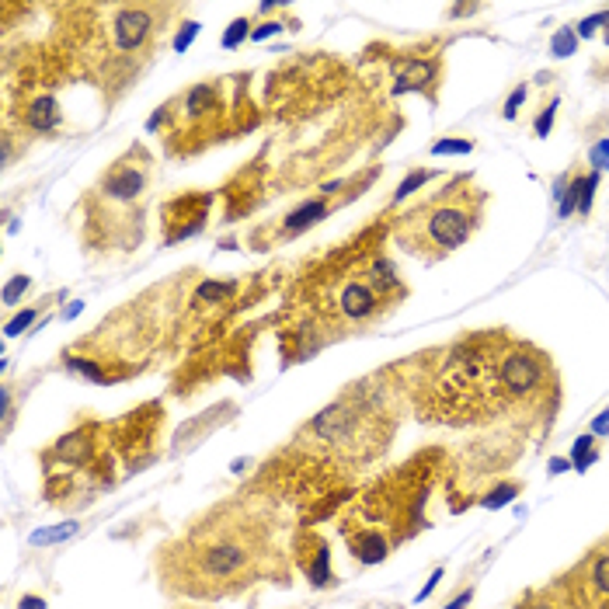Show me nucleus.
Here are the masks:
<instances>
[{
  "label": "nucleus",
  "instance_id": "1",
  "mask_svg": "<svg viewBox=\"0 0 609 609\" xmlns=\"http://www.w3.org/2000/svg\"><path fill=\"white\" fill-rule=\"evenodd\" d=\"M282 516L262 498H230L188 522L157 554L160 589L182 599H234L240 592L279 578L285 582Z\"/></svg>",
  "mask_w": 609,
  "mask_h": 609
},
{
  "label": "nucleus",
  "instance_id": "2",
  "mask_svg": "<svg viewBox=\"0 0 609 609\" xmlns=\"http://www.w3.org/2000/svg\"><path fill=\"white\" fill-rule=\"evenodd\" d=\"M480 216H484V191L467 175H457L442 191L401 213V220L394 223V240L422 262H439L477 234Z\"/></svg>",
  "mask_w": 609,
  "mask_h": 609
},
{
  "label": "nucleus",
  "instance_id": "3",
  "mask_svg": "<svg viewBox=\"0 0 609 609\" xmlns=\"http://www.w3.org/2000/svg\"><path fill=\"white\" fill-rule=\"evenodd\" d=\"M296 446L348 470L366 467L390 446V428L373 397L352 390L303 425L296 432Z\"/></svg>",
  "mask_w": 609,
  "mask_h": 609
},
{
  "label": "nucleus",
  "instance_id": "4",
  "mask_svg": "<svg viewBox=\"0 0 609 609\" xmlns=\"http://www.w3.org/2000/svg\"><path fill=\"white\" fill-rule=\"evenodd\" d=\"M150 185V157L143 146L122 153L84 199L88 240L129 251L143 237V199Z\"/></svg>",
  "mask_w": 609,
  "mask_h": 609
},
{
  "label": "nucleus",
  "instance_id": "5",
  "mask_svg": "<svg viewBox=\"0 0 609 609\" xmlns=\"http://www.w3.org/2000/svg\"><path fill=\"white\" fill-rule=\"evenodd\" d=\"M495 376L505 390V397H533L547 386V363L540 352L526 345H509L495 359Z\"/></svg>",
  "mask_w": 609,
  "mask_h": 609
},
{
  "label": "nucleus",
  "instance_id": "6",
  "mask_svg": "<svg viewBox=\"0 0 609 609\" xmlns=\"http://www.w3.org/2000/svg\"><path fill=\"white\" fill-rule=\"evenodd\" d=\"M157 14L160 7H146V4H122L112 11L108 18V39L119 56H133L140 49L150 46L153 32H157Z\"/></svg>",
  "mask_w": 609,
  "mask_h": 609
},
{
  "label": "nucleus",
  "instance_id": "7",
  "mask_svg": "<svg viewBox=\"0 0 609 609\" xmlns=\"http://www.w3.org/2000/svg\"><path fill=\"white\" fill-rule=\"evenodd\" d=\"M293 561L303 571V578L314 585V589H334L338 578H334V567H331V543L314 533V529H303L293 543Z\"/></svg>",
  "mask_w": 609,
  "mask_h": 609
},
{
  "label": "nucleus",
  "instance_id": "8",
  "mask_svg": "<svg viewBox=\"0 0 609 609\" xmlns=\"http://www.w3.org/2000/svg\"><path fill=\"white\" fill-rule=\"evenodd\" d=\"M341 533H345V543H348L352 558H355L359 564L386 561V558H390V550H394V540H390L386 533L373 529V526H359V522L345 519V522H341Z\"/></svg>",
  "mask_w": 609,
  "mask_h": 609
},
{
  "label": "nucleus",
  "instance_id": "9",
  "mask_svg": "<svg viewBox=\"0 0 609 609\" xmlns=\"http://www.w3.org/2000/svg\"><path fill=\"white\" fill-rule=\"evenodd\" d=\"M442 77V63L439 59H404L397 63V74H394V94L404 91H422L435 101V84Z\"/></svg>",
  "mask_w": 609,
  "mask_h": 609
},
{
  "label": "nucleus",
  "instance_id": "10",
  "mask_svg": "<svg viewBox=\"0 0 609 609\" xmlns=\"http://www.w3.org/2000/svg\"><path fill=\"white\" fill-rule=\"evenodd\" d=\"M21 122H25L32 133H56V129H59V122H63L59 101H56L52 94H43V98L28 101V108H25V115H21Z\"/></svg>",
  "mask_w": 609,
  "mask_h": 609
},
{
  "label": "nucleus",
  "instance_id": "11",
  "mask_svg": "<svg viewBox=\"0 0 609 609\" xmlns=\"http://www.w3.org/2000/svg\"><path fill=\"white\" fill-rule=\"evenodd\" d=\"M331 213L328 199H310V202H303L300 209H293L285 220H282V234H300V230H310V227H317L324 216Z\"/></svg>",
  "mask_w": 609,
  "mask_h": 609
},
{
  "label": "nucleus",
  "instance_id": "12",
  "mask_svg": "<svg viewBox=\"0 0 609 609\" xmlns=\"http://www.w3.org/2000/svg\"><path fill=\"white\" fill-rule=\"evenodd\" d=\"M585 582H589V589H592L596 596L609 599V550H599V554L592 558V564H589V574H585Z\"/></svg>",
  "mask_w": 609,
  "mask_h": 609
},
{
  "label": "nucleus",
  "instance_id": "13",
  "mask_svg": "<svg viewBox=\"0 0 609 609\" xmlns=\"http://www.w3.org/2000/svg\"><path fill=\"white\" fill-rule=\"evenodd\" d=\"M596 435H582V439H574V449H571V467L574 470H589L592 464H596Z\"/></svg>",
  "mask_w": 609,
  "mask_h": 609
},
{
  "label": "nucleus",
  "instance_id": "14",
  "mask_svg": "<svg viewBox=\"0 0 609 609\" xmlns=\"http://www.w3.org/2000/svg\"><path fill=\"white\" fill-rule=\"evenodd\" d=\"M428 178H432V171H411V175H408V178L397 185L394 199H397V202H404V199H408V195H415V191H418V188H422Z\"/></svg>",
  "mask_w": 609,
  "mask_h": 609
},
{
  "label": "nucleus",
  "instance_id": "15",
  "mask_svg": "<svg viewBox=\"0 0 609 609\" xmlns=\"http://www.w3.org/2000/svg\"><path fill=\"white\" fill-rule=\"evenodd\" d=\"M516 495H519V484H502V488H495L480 505H484V509H498V505H509Z\"/></svg>",
  "mask_w": 609,
  "mask_h": 609
},
{
  "label": "nucleus",
  "instance_id": "16",
  "mask_svg": "<svg viewBox=\"0 0 609 609\" xmlns=\"http://www.w3.org/2000/svg\"><path fill=\"white\" fill-rule=\"evenodd\" d=\"M554 115H558V98H554V101H547V105H543V112H540V119L533 122L536 137H547V133H550V122H554Z\"/></svg>",
  "mask_w": 609,
  "mask_h": 609
},
{
  "label": "nucleus",
  "instance_id": "17",
  "mask_svg": "<svg viewBox=\"0 0 609 609\" xmlns=\"http://www.w3.org/2000/svg\"><path fill=\"white\" fill-rule=\"evenodd\" d=\"M473 140H439L432 143V153H470Z\"/></svg>",
  "mask_w": 609,
  "mask_h": 609
},
{
  "label": "nucleus",
  "instance_id": "18",
  "mask_svg": "<svg viewBox=\"0 0 609 609\" xmlns=\"http://www.w3.org/2000/svg\"><path fill=\"white\" fill-rule=\"evenodd\" d=\"M28 282H32L28 276H14V279L7 282V289H4V303H7V307H14V303H18V296L28 289Z\"/></svg>",
  "mask_w": 609,
  "mask_h": 609
},
{
  "label": "nucleus",
  "instance_id": "19",
  "mask_svg": "<svg viewBox=\"0 0 609 609\" xmlns=\"http://www.w3.org/2000/svg\"><path fill=\"white\" fill-rule=\"evenodd\" d=\"M526 98H529V88H526V84H519L516 91L509 94V101H505V119H516L519 108L526 105Z\"/></svg>",
  "mask_w": 609,
  "mask_h": 609
},
{
  "label": "nucleus",
  "instance_id": "20",
  "mask_svg": "<svg viewBox=\"0 0 609 609\" xmlns=\"http://www.w3.org/2000/svg\"><path fill=\"white\" fill-rule=\"evenodd\" d=\"M32 321H35V310H21V314H18V317L7 324V334H11V338H14V334H21V331L28 328Z\"/></svg>",
  "mask_w": 609,
  "mask_h": 609
},
{
  "label": "nucleus",
  "instance_id": "21",
  "mask_svg": "<svg viewBox=\"0 0 609 609\" xmlns=\"http://www.w3.org/2000/svg\"><path fill=\"white\" fill-rule=\"evenodd\" d=\"M592 164H596L599 171H606V168H609V140H603V143H596V146H592Z\"/></svg>",
  "mask_w": 609,
  "mask_h": 609
},
{
  "label": "nucleus",
  "instance_id": "22",
  "mask_svg": "<svg viewBox=\"0 0 609 609\" xmlns=\"http://www.w3.org/2000/svg\"><path fill=\"white\" fill-rule=\"evenodd\" d=\"M234 25H237V28H230V35L223 39L227 46H237V43H240V39L247 35V25H251V21H244V18H240V21H234Z\"/></svg>",
  "mask_w": 609,
  "mask_h": 609
},
{
  "label": "nucleus",
  "instance_id": "23",
  "mask_svg": "<svg viewBox=\"0 0 609 609\" xmlns=\"http://www.w3.org/2000/svg\"><path fill=\"white\" fill-rule=\"evenodd\" d=\"M439 582H442V567H435V571H432V578L425 582V589H422V592H418V603H425V599L432 596V589H435Z\"/></svg>",
  "mask_w": 609,
  "mask_h": 609
},
{
  "label": "nucleus",
  "instance_id": "24",
  "mask_svg": "<svg viewBox=\"0 0 609 609\" xmlns=\"http://www.w3.org/2000/svg\"><path fill=\"white\" fill-rule=\"evenodd\" d=\"M470 599H473V589H464V592H460V596H457V599H453V603H449L446 609H467Z\"/></svg>",
  "mask_w": 609,
  "mask_h": 609
},
{
  "label": "nucleus",
  "instance_id": "25",
  "mask_svg": "<svg viewBox=\"0 0 609 609\" xmlns=\"http://www.w3.org/2000/svg\"><path fill=\"white\" fill-rule=\"evenodd\" d=\"M18 609H46V599H39V596H25Z\"/></svg>",
  "mask_w": 609,
  "mask_h": 609
},
{
  "label": "nucleus",
  "instance_id": "26",
  "mask_svg": "<svg viewBox=\"0 0 609 609\" xmlns=\"http://www.w3.org/2000/svg\"><path fill=\"white\" fill-rule=\"evenodd\" d=\"M596 432H599V435H606L609 432V411H603V418H596Z\"/></svg>",
  "mask_w": 609,
  "mask_h": 609
}]
</instances>
